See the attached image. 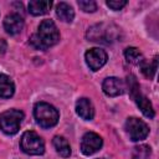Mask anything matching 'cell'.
Instances as JSON below:
<instances>
[{"label":"cell","mask_w":159,"mask_h":159,"mask_svg":"<svg viewBox=\"0 0 159 159\" xmlns=\"http://www.w3.org/2000/svg\"><path fill=\"white\" fill-rule=\"evenodd\" d=\"M60 40V32L57 26L52 20H43L37 31L30 37V43L36 50H47L48 47L56 45Z\"/></svg>","instance_id":"obj_1"},{"label":"cell","mask_w":159,"mask_h":159,"mask_svg":"<svg viewBox=\"0 0 159 159\" xmlns=\"http://www.w3.org/2000/svg\"><path fill=\"white\" fill-rule=\"evenodd\" d=\"M119 34H120V30L116 25L101 22L91 26L86 34V37L88 41H92V42L109 45L118 40Z\"/></svg>","instance_id":"obj_2"},{"label":"cell","mask_w":159,"mask_h":159,"mask_svg":"<svg viewBox=\"0 0 159 159\" xmlns=\"http://www.w3.org/2000/svg\"><path fill=\"white\" fill-rule=\"evenodd\" d=\"M34 117L36 123L42 128H51L58 122L57 109L46 102H37L34 107Z\"/></svg>","instance_id":"obj_3"},{"label":"cell","mask_w":159,"mask_h":159,"mask_svg":"<svg viewBox=\"0 0 159 159\" xmlns=\"http://www.w3.org/2000/svg\"><path fill=\"white\" fill-rule=\"evenodd\" d=\"M128 87H129V92H130L133 99L135 101V103L139 107V109L142 111V113L148 118H153L155 114L153 106H152L150 101L140 92V87L138 84V81L133 75L128 76Z\"/></svg>","instance_id":"obj_4"},{"label":"cell","mask_w":159,"mask_h":159,"mask_svg":"<svg viewBox=\"0 0 159 159\" xmlns=\"http://www.w3.org/2000/svg\"><path fill=\"white\" fill-rule=\"evenodd\" d=\"M20 148L29 155H41L45 153V143L42 138L32 130H27L22 134L20 139Z\"/></svg>","instance_id":"obj_5"},{"label":"cell","mask_w":159,"mask_h":159,"mask_svg":"<svg viewBox=\"0 0 159 159\" xmlns=\"http://www.w3.org/2000/svg\"><path fill=\"white\" fill-rule=\"evenodd\" d=\"M24 119V113L19 109H9L0 114V129L9 135L19 132L20 124Z\"/></svg>","instance_id":"obj_6"},{"label":"cell","mask_w":159,"mask_h":159,"mask_svg":"<svg viewBox=\"0 0 159 159\" xmlns=\"http://www.w3.org/2000/svg\"><path fill=\"white\" fill-rule=\"evenodd\" d=\"M125 132L129 135L130 140L133 142H139L147 138V135L149 134V128L148 125L139 118L135 117H130L125 120Z\"/></svg>","instance_id":"obj_7"},{"label":"cell","mask_w":159,"mask_h":159,"mask_svg":"<svg viewBox=\"0 0 159 159\" xmlns=\"http://www.w3.org/2000/svg\"><path fill=\"white\" fill-rule=\"evenodd\" d=\"M84 60H86L87 66L92 71H98L99 68H102L106 65L107 53L99 47H93V48H89L84 53Z\"/></svg>","instance_id":"obj_8"},{"label":"cell","mask_w":159,"mask_h":159,"mask_svg":"<svg viewBox=\"0 0 159 159\" xmlns=\"http://www.w3.org/2000/svg\"><path fill=\"white\" fill-rule=\"evenodd\" d=\"M103 144V139L93 132H88L82 137L81 140V152L84 155H92L96 152H98L101 149Z\"/></svg>","instance_id":"obj_9"},{"label":"cell","mask_w":159,"mask_h":159,"mask_svg":"<svg viewBox=\"0 0 159 159\" xmlns=\"http://www.w3.org/2000/svg\"><path fill=\"white\" fill-rule=\"evenodd\" d=\"M103 92L109 97H116L119 94H123L125 91V84L120 78L117 77H108L102 83Z\"/></svg>","instance_id":"obj_10"},{"label":"cell","mask_w":159,"mask_h":159,"mask_svg":"<svg viewBox=\"0 0 159 159\" xmlns=\"http://www.w3.org/2000/svg\"><path fill=\"white\" fill-rule=\"evenodd\" d=\"M24 27V19L19 14H10L4 20V29L9 35L19 34Z\"/></svg>","instance_id":"obj_11"},{"label":"cell","mask_w":159,"mask_h":159,"mask_svg":"<svg viewBox=\"0 0 159 159\" xmlns=\"http://www.w3.org/2000/svg\"><path fill=\"white\" fill-rule=\"evenodd\" d=\"M76 113L84 120H92L94 117V107L88 98H80L76 102Z\"/></svg>","instance_id":"obj_12"},{"label":"cell","mask_w":159,"mask_h":159,"mask_svg":"<svg viewBox=\"0 0 159 159\" xmlns=\"http://www.w3.org/2000/svg\"><path fill=\"white\" fill-rule=\"evenodd\" d=\"M52 6V1L50 0H31L29 2V11L34 16L45 15Z\"/></svg>","instance_id":"obj_13"},{"label":"cell","mask_w":159,"mask_h":159,"mask_svg":"<svg viewBox=\"0 0 159 159\" xmlns=\"http://www.w3.org/2000/svg\"><path fill=\"white\" fill-rule=\"evenodd\" d=\"M15 92V84L12 80L4 75L0 73V98H10Z\"/></svg>","instance_id":"obj_14"},{"label":"cell","mask_w":159,"mask_h":159,"mask_svg":"<svg viewBox=\"0 0 159 159\" xmlns=\"http://www.w3.org/2000/svg\"><path fill=\"white\" fill-rule=\"evenodd\" d=\"M56 15L63 22H71L75 17V11L67 2H58L56 5Z\"/></svg>","instance_id":"obj_15"},{"label":"cell","mask_w":159,"mask_h":159,"mask_svg":"<svg viewBox=\"0 0 159 159\" xmlns=\"http://www.w3.org/2000/svg\"><path fill=\"white\" fill-rule=\"evenodd\" d=\"M52 144H53L56 152H57L61 157L68 158V157L71 155V147H70L67 139H65L63 137L56 135V137L53 138V140H52Z\"/></svg>","instance_id":"obj_16"},{"label":"cell","mask_w":159,"mask_h":159,"mask_svg":"<svg viewBox=\"0 0 159 159\" xmlns=\"http://www.w3.org/2000/svg\"><path fill=\"white\" fill-rule=\"evenodd\" d=\"M139 65H140L142 73L148 78H153L155 76V72H157V68H158V57L155 56L152 62H147V61L143 60Z\"/></svg>","instance_id":"obj_17"},{"label":"cell","mask_w":159,"mask_h":159,"mask_svg":"<svg viewBox=\"0 0 159 159\" xmlns=\"http://www.w3.org/2000/svg\"><path fill=\"white\" fill-rule=\"evenodd\" d=\"M152 155V149L147 144H140L133 148L132 158L133 159H150Z\"/></svg>","instance_id":"obj_18"},{"label":"cell","mask_w":159,"mask_h":159,"mask_svg":"<svg viewBox=\"0 0 159 159\" xmlns=\"http://www.w3.org/2000/svg\"><path fill=\"white\" fill-rule=\"evenodd\" d=\"M124 57L128 62L130 63H135V65H139L142 61H143V56L142 53L139 52L138 48L135 47H128L124 50Z\"/></svg>","instance_id":"obj_19"},{"label":"cell","mask_w":159,"mask_h":159,"mask_svg":"<svg viewBox=\"0 0 159 159\" xmlns=\"http://www.w3.org/2000/svg\"><path fill=\"white\" fill-rule=\"evenodd\" d=\"M78 6L84 12H94L97 10V4L93 0H80Z\"/></svg>","instance_id":"obj_20"},{"label":"cell","mask_w":159,"mask_h":159,"mask_svg":"<svg viewBox=\"0 0 159 159\" xmlns=\"http://www.w3.org/2000/svg\"><path fill=\"white\" fill-rule=\"evenodd\" d=\"M127 1L125 0H108L107 6L111 7L112 10H120L123 6H125Z\"/></svg>","instance_id":"obj_21"},{"label":"cell","mask_w":159,"mask_h":159,"mask_svg":"<svg viewBox=\"0 0 159 159\" xmlns=\"http://www.w3.org/2000/svg\"><path fill=\"white\" fill-rule=\"evenodd\" d=\"M6 50H7V43H6V41H5L4 39H0V55L5 53Z\"/></svg>","instance_id":"obj_22"}]
</instances>
